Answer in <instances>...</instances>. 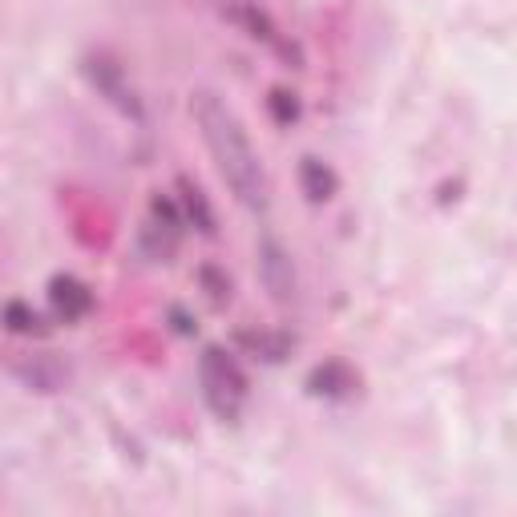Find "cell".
Instances as JSON below:
<instances>
[{
	"instance_id": "cell-9",
	"label": "cell",
	"mask_w": 517,
	"mask_h": 517,
	"mask_svg": "<svg viewBox=\"0 0 517 517\" xmlns=\"http://www.w3.org/2000/svg\"><path fill=\"white\" fill-rule=\"evenodd\" d=\"M271 114H275V122H279V126H291V122L299 118L295 97H291V93H283V89H275V93H271Z\"/></svg>"
},
{
	"instance_id": "cell-1",
	"label": "cell",
	"mask_w": 517,
	"mask_h": 517,
	"mask_svg": "<svg viewBox=\"0 0 517 517\" xmlns=\"http://www.w3.org/2000/svg\"><path fill=\"white\" fill-rule=\"evenodd\" d=\"M194 122L202 130V142L211 150L219 174L227 178V186L235 190V198L251 211L267 206V178L259 166V154L247 142V130L239 126V118L223 106L215 93H198L194 97Z\"/></svg>"
},
{
	"instance_id": "cell-10",
	"label": "cell",
	"mask_w": 517,
	"mask_h": 517,
	"mask_svg": "<svg viewBox=\"0 0 517 517\" xmlns=\"http://www.w3.org/2000/svg\"><path fill=\"white\" fill-rule=\"evenodd\" d=\"M5 324H9L13 332H33V328H37V316L29 312L25 303H9V307H5Z\"/></svg>"
},
{
	"instance_id": "cell-4",
	"label": "cell",
	"mask_w": 517,
	"mask_h": 517,
	"mask_svg": "<svg viewBox=\"0 0 517 517\" xmlns=\"http://www.w3.org/2000/svg\"><path fill=\"white\" fill-rule=\"evenodd\" d=\"M85 73H89V81L106 93L114 106H122V110H134L138 114V106H134V93L126 89V77H122V65L114 61V57H106V53H97V57H89L85 61Z\"/></svg>"
},
{
	"instance_id": "cell-3",
	"label": "cell",
	"mask_w": 517,
	"mask_h": 517,
	"mask_svg": "<svg viewBox=\"0 0 517 517\" xmlns=\"http://www.w3.org/2000/svg\"><path fill=\"white\" fill-rule=\"evenodd\" d=\"M259 275H263L267 291H271L279 303H287V299L295 295V271H291V259H287V251H283L275 239H263V243H259Z\"/></svg>"
},
{
	"instance_id": "cell-5",
	"label": "cell",
	"mask_w": 517,
	"mask_h": 517,
	"mask_svg": "<svg viewBox=\"0 0 517 517\" xmlns=\"http://www.w3.org/2000/svg\"><path fill=\"white\" fill-rule=\"evenodd\" d=\"M49 303H53V312H57L65 324H73V320H81L89 307H93V295H89L85 283H77V279H53V283H49Z\"/></svg>"
},
{
	"instance_id": "cell-8",
	"label": "cell",
	"mask_w": 517,
	"mask_h": 517,
	"mask_svg": "<svg viewBox=\"0 0 517 517\" xmlns=\"http://www.w3.org/2000/svg\"><path fill=\"white\" fill-rule=\"evenodd\" d=\"M182 202H186V215L194 219V227L211 235V231H215V219H211V206H206L202 190H198V186H190V182H182Z\"/></svg>"
},
{
	"instance_id": "cell-2",
	"label": "cell",
	"mask_w": 517,
	"mask_h": 517,
	"mask_svg": "<svg viewBox=\"0 0 517 517\" xmlns=\"http://www.w3.org/2000/svg\"><path fill=\"white\" fill-rule=\"evenodd\" d=\"M202 392H206V404H211L223 421H235V417H239L247 380H243V372L235 368V360L223 356L219 348H211V352L202 356Z\"/></svg>"
},
{
	"instance_id": "cell-11",
	"label": "cell",
	"mask_w": 517,
	"mask_h": 517,
	"mask_svg": "<svg viewBox=\"0 0 517 517\" xmlns=\"http://www.w3.org/2000/svg\"><path fill=\"white\" fill-rule=\"evenodd\" d=\"M202 283H206V291H211V299H215V303L231 299V283H227V279H219V275H215L211 267H206V271H202Z\"/></svg>"
},
{
	"instance_id": "cell-7",
	"label": "cell",
	"mask_w": 517,
	"mask_h": 517,
	"mask_svg": "<svg viewBox=\"0 0 517 517\" xmlns=\"http://www.w3.org/2000/svg\"><path fill=\"white\" fill-rule=\"evenodd\" d=\"M352 384H356V380H352V372H348V368H340V364L316 368V376H312V392H328V396H344Z\"/></svg>"
},
{
	"instance_id": "cell-6",
	"label": "cell",
	"mask_w": 517,
	"mask_h": 517,
	"mask_svg": "<svg viewBox=\"0 0 517 517\" xmlns=\"http://www.w3.org/2000/svg\"><path fill=\"white\" fill-rule=\"evenodd\" d=\"M299 182H303V194L312 202H328L336 194V174L320 162V158H303L299 166Z\"/></svg>"
}]
</instances>
